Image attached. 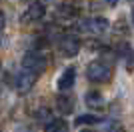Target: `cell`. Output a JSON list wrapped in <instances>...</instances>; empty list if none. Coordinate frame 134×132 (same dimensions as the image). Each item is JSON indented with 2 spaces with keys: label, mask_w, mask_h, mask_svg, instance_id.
I'll list each match as a JSON object with an SVG mask.
<instances>
[{
  "label": "cell",
  "mask_w": 134,
  "mask_h": 132,
  "mask_svg": "<svg viewBox=\"0 0 134 132\" xmlns=\"http://www.w3.org/2000/svg\"><path fill=\"white\" fill-rule=\"evenodd\" d=\"M44 132H68V124L62 118H52L44 124Z\"/></svg>",
  "instance_id": "cell-11"
},
{
  "label": "cell",
  "mask_w": 134,
  "mask_h": 132,
  "mask_svg": "<svg viewBox=\"0 0 134 132\" xmlns=\"http://www.w3.org/2000/svg\"><path fill=\"white\" fill-rule=\"evenodd\" d=\"M56 106H58V110H60V114L68 116V114H72V110H74V102L70 96H58L56 98Z\"/></svg>",
  "instance_id": "cell-10"
},
{
  "label": "cell",
  "mask_w": 134,
  "mask_h": 132,
  "mask_svg": "<svg viewBox=\"0 0 134 132\" xmlns=\"http://www.w3.org/2000/svg\"><path fill=\"white\" fill-rule=\"evenodd\" d=\"M36 120L38 122H42V124H46V122H50L52 120V112H50V108H38V112H36Z\"/></svg>",
  "instance_id": "cell-12"
},
{
  "label": "cell",
  "mask_w": 134,
  "mask_h": 132,
  "mask_svg": "<svg viewBox=\"0 0 134 132\" xmlns=\"http://www.w3.org/2000/svg\"><path fill=\"white\" fill-rule=\"evenodd\" d=\"M102 60H110V62H114V60H116V54H114L112 50H108V54H102Z\"/></svg>",
  "instance_id": "cell-14"
},
{
  "label": "cell",
  "mask_w": 134,
  "mask_h": 132,
  "mask_svg": "<svg viewBox=\"0 0 134 132\" xmlns=\"http://www.w3.org/2000/svg\"><path fill=\"white\" fill-rule=\"evenodd\" d=\"M56 16L60 18V20H74L76 18V8H74L70 2H62V4H58V8H56Z\"/></svg>",
  "instance_id": "cell-8"
},
{
  "label": "cell",
  "mask_w": 134,
  "mask_h": 132,
  "mask_svg": "<svg viewBox=\"0 0 134 132\" xmlns=\"http://www.w3.org/2000/svg\"><path fill=\"white\" fill-rule=\"evenodd\" d=\"M84 102L90 108H104V96L98 90H88V92L84 94Z\"/></svg>",
  "instance_id": "cell-9"
},
{
  "label": "cell",
  "mask_w": 134,
  "mask_h": 132,
  "mask_svg": "<svg viewBox=\"0 0 134 132\" xmlns=\"http://www.w3.org/2000/svg\"><path fill=\"white\" fill-rule=\"evenodd\" d=\"M86 76H88L90 82H94V84L106 82L108 78H110V66L102 64L100 60L92 62V64H88V68H86Z\"/></svg>",
  "instance_id": "cell-2"
},
{
  "label": "cell",
  "mask_w": 134,
  "mask_h": 132,
  "mask_svg": "<svg viewBox=\"0 0 134 132\" xmlns=\"http://www.w3.org/2000/svg\"><path fill=\"white\" fill-rule=\"evenodd\" d=\"M36 78H38V74L28 72V70H22L16 76V80H14V88H16V92L18 94H28L30 90H32V86L36 84Z\"/></svg>",
  "instance_id": "cell-3"
},
{
  "label": "cell",
  "mask_w": 134,
  "mask_h": 132,
  "mask_svg": "<svg viewBox=\"0 0 134 132\" xmlns=\"http://www.w3.org/2000/svg\"><path fill=\"white\" fill-rule=\"evenodd\" d=\"M0 42H2V38H0Z\"/></svg>",
  "instance_id": "cell-21"
},
{
  "label": "cell",
  "mask_w": 134,
  "mask_h": 132,
  "mask_svg": "<svg viewBox=\"0 0 134 132\" xmlns=\"http://www.w3.org/2000/svg\"><path fill=\"white\" fill-rule=\"evenodd\" d=\"M82 132H90V130H82Z\"/></svg>",
  "instance_id": "cell-20"
},
{
  "label": "cell",
  "mask_w": 134,
  "mask_h": 132,
  "mask_svg": "<svg viewBox=\"0 0 134 132\" xmlns=\"http://www.w3.org/2000/svg\"><path fill=\"white\" fill-rule=\"evenodd\" d=\"M108 26H110V22H108L104 16H94V18H90V20L84 22V28H88L90 32H94V34L106 32Z\"/></svg>",
  "instance_id": "cell-6"
},
{
  "label": "cell",
  "mask_w": 134,
  "mask_h": 132,
  "mask_svg": "<svg viewBox=\"0 0 134 132\" xmlns=\"http://www.w3.org/2000/svg\"><path fill=\"white\" fill-rule=\"evenodd\" d=\"M110 132H120V130H118V128H112V130Z\"/></svg>",
  "instance_id": "cell-18"
},
{
  "label": "cell",
  "mask_w": 134,
  "mask_h": 132,
  "mask_svg": "<svg viewBox=\"0 0 134 132\" xmlns=\"http://www.w3.org/2000/svg\"><path fill=\"white\" fill-rule=\"evenodd\" d=\"M46 12V4L44 2H34V4L28 6V10L24 12V22H34V20H40V18L44 16Z\"/></svg>",
  "instance_id": "cell-7"
},
{
  "label": "cell",
  "mask_w": 134,
  "mask_h": 132,
  "mask_svg": "<svg viewBox=\"0 0 134 132\" xmlns=\"http://www.w3.org/2000/svg\"><path fill=\"white\" fill-rule=\"evenodd\" d=\"M60 50H62V54L68 56V58L76 56L80 50V38L76 34H64L60 40Z\"/></svg>",
  "instance_id": "cell-4"
},
{
  "label": "cell",
  "mask_w": 134,
  "mask_h": 132,
  "mask_svg": "<svg viewBox=\"0 0 134 132\" xmlns=\"http://www.w3.org/2000/svg\"><path fill=\"white\" fill-rule=\"evenodd\" d=\"M132 2H134V0H132Z\"/></svg>",
  "instance_id": "cell-22"
},
{
  "label": "cell",
  "mask_w": 134,
  "mask_h": 132,
  "mask_svg": "<svg viewBox=\"0 0 134 132\" xmlns=\"http://www.w3.org/2000/svg\"><path fill=\"white\" fill-rule=\"evenodd\" d=\"M132 24H134V14H132Z\"/></svg>",
  "instance_id": "cell-19"
},
{
  "label": "cell",
  "mask_w": 134,
  "mask_h": 132,
  "mask_svg": "<svg viewBox=\"0 0 134 132\" xmlns=\"http://www.w3.org/2000/svg\"><path fill=\"white\" fill-rule=\"evenodd\" d=\"M46 56L38 50H32V52H26L22 56V68L28 72H34V74H42L46 70Z\"/></svg>",
  "instance_id": "cell-1"
},
{
  "label": "cell",
  "mask_w": 134,
  "mask_h": 132,
  "mask_svg": "<svg viewBox=\"0 0 134 132\" xmlns=\"http://www.w3.org/2000/svg\"><path fill=\"white\" fill-rule=\"evenodd\" d=\"M116 2L118 0H104V4H108V6H116Z\"/></svg>",
  "instance_id": "cell-17"
},
{
  "label": "cell",
  "mask_w": 134,
  "mask_h": 132,
  "mask_svg": "<svg viewBox=\"0 0 134 132\" xmlns=\"http://www.w3.org/2000/svg\"><path fill=\"white\" fill-rule=\"evenodd\" d=\"M86 46H88V48H100V44L96 42V40H88V42H86Z\"/></svg>",
  "instance_id": "cell-15"
},
{
  "label": "cell",
  "mask_w": 134,
  "mask_h": 132,
  "mask_svg": "<svg viewBox=\"0 0 134 132\" xmlns=\"http://www.w3.org/2000/svg\"><path fill=\"white\" fill-rule=\"evenodd\" d=\"M74 82H76V68L74 66H68L66 70L60 74V78H58V90L60 92H68L70 88L74 86Z\"/></svg>",
  "instance_id": "cell-5"
},
{
  "label": "cell",
  "mask_w": 134,
  "mask_h": 132,
  "mask_svg": "<svg viewBox=\"0 0 134 132\" xmlns=\"http://www.w3.org/2000/svg\"><path fill=\"white\" fill-rule=\"evenodd\" d=\"M4 24H6V18H4V14L0 12V32H2V28H4Z\"/></svg>",
  "instance_id": "cell-16"
},
{
  "label": "cell",
  "mask_w": 134,
  "mask_h": 132,
  "mask_svg": "<svg viewBox=\"0 0 134 132\" xmlns=\"http://www.w3.org/2000/svg\"><path fill=\"white\" fill-rule=\"evenodd\" d=\"M96 122H100V118L98 116H94V114H82V116H78L76 118V124H96Z\"/></svg>",
  "instance_id": "cell-13"
}]
</instances>
